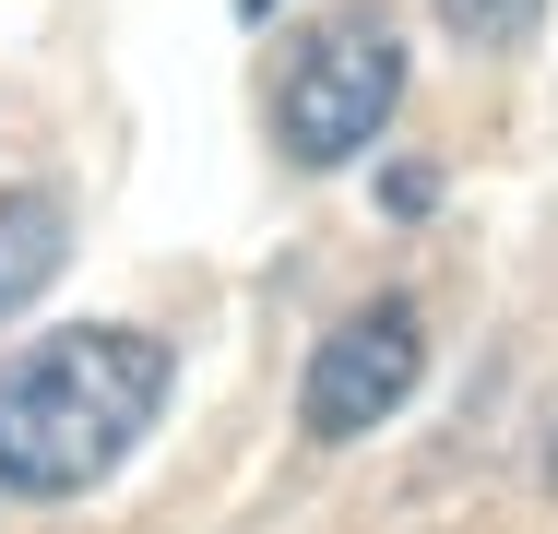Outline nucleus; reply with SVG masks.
<instances>
[{"mask_svg": "<svg viewBox=\"0 0 558 534\" xmlns=\"http://www.w3.org/2000/svg\"><path fill=\"white\" fill-rule=\"evenodd\" d=\"M60 262H72V203L60 191H0V320L24 310Z\"/></svg>", "mask_w": 558, "mask_h": 534, "instance_id": "obj_4", "label": "nucleus"}, {"mask_svg": "<svg viewBox=\"0 0 558 534\" xmlns=\"http://www.w3.org/2000/svg\"><path fill=\"white\" fill-rule=\"evenodd\" d=\"M392 96H404V48H392V24L344 12V24H322V36L286 60L274 131H286V155H298V167H344L356 143H380Z\"/></svg>", "mask_w": 558, "mask_h": 534, "instance_id": "obj_2", "label": "nucleus"}, {"mask_svg": "<svg viewBox=\"0 0 558 534\" xmlns=\"http://www.w3.org/2000/svg\"><path fill=\"white\" fill-rule=\"evenodd\" d=\"M428 12H440L451 48H487V60L499 48H535V24H547V0H428Z\"/></svg>", "mask_w": 558, "mask_h": 534, "instance_id": "obj_5", "label": "nucleus"}, {"mask_svg": "<svg viewBox=\"0 0 558 534\" xmlns=\"http://www.w3.org/2000/svg\"><path fill=\"white\" fill-rule=\"evenodd\" d=\"M380 203H392V214H428V203H440V179H428V167H392V179H380Z\"/></svg>", "mask_w": 558, "mask_h": 534, "instance_id": "obj_6", "label": "nucleus"}, {"mask_svg": "<svg viewBox=\"0 0 558 534\" xmlns=\"http://www.w3.org/2000/svg\"><path fill=\"white\" fill-rule=\"evenodd\" d=\"M416 380H428V320L392 298V310H356V320H333V332L310 344L298 416H310V439H368Z\"/></svg>", "mask_w": 558, "mask_h": 534, "instance_id": "obj_3", "label": "nucleus"}, {"mask_svg": "<svg viewBox=\"0 0 558 534\" xmlns=\"http://www.w3.org/2000/svg\"><path fill=\"white\" fill-rule=\"evenodd\" d=\"M547 487H558V439H547Z\"/></svg>", "mask_w": 558, "mask_h": 534, "instance_id": "obj_8", "label": "nucleus"}, {"mask_svg": "<svg viewBox=\"0 0 558 534\" xmlns=\"http://www.w3.org/2000/svg\"><path fill=\"white\" fill-rule=\"evenodd\" d=\"M167 380H179L167 344L131 332V320L36 332L24 356H0V487L12 499H84L96 475L131 463Z\"/></svg>", "mask_w": 558, "mask_h": 534, "instance_id": "obj_1", "label": "nucleus"}, {"mask_svg": "<svg viewBox=\"0 0 558 534\" xmlns=\"http://www.w3.org/2000/svg\"><path fill=\"white\" fill-rule=\"evenodd\" d=\"M238 12H250V24H262V12H274V0H238Z\"/></svg>", "mask_w": 558, "mask_h": 534, "instance_id": "obj_7", "label": "nucleus"}]
</instances>
